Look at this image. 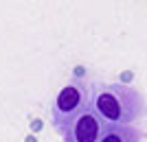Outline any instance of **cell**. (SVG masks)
I'll return each instance as SVG.
<instances>
[{"label":"cell","mask_w":147,"mask_h":142,"mask_svg":"<svg viewBox=\"0 0 147 142\" xmlns=\"http://www.w3.org/2000/svg\"><path fill=\"white\" fill-rule=\"evenodd\" d=\"M92 105L105 123L112 125L136 127L147 116L145 94L129 83H94Z\"/></svg>","instance_id":"cell-1"},{"label":"cell","mask_w":147,"mask_h":142,"mask_svg":"<svg viewBox=\"0 0 147 142\" xmlns=\"http://www.w3.org/2000/svg\"><path fill=\"white\" fill-rule=\"evenodd\" d=\"M92 94H94V83H90L88 79H73L68 85L61 87L51 109L53 127L57 129V133H64L68 125L90 105Z\"/></svg>","instance_id":"cell-2"},{"label":"cell","mask_w":147,"mask_h":142,"mask_svg":"<svg viewBox=\"0 0 147 142\" xmlns=\"http://www.w3.org/2000/svg\"><path fill=\"white\" fill-rule=\"evenodd\" d=\"M105 125L108 123L99 116V111L94 109L90 101V105L68 125V129L61 133V138L64 142H101Z\"/></svg>","instance_id":"cell-3"},{"label":"cell","mask_w":147,"mask_h":142,"mask_svg":"<svg viewBox=\"0 0 147 142\" xmlns=\"http://www.w3.org/2000/svg\"><path fill=\"white\" fill-rule=\"evenodd\" d=\"M147 133L141 127H125V125L108 123L103 129L101 142H145Z\"/></svg>","instance_id":"cell-4"}]
</instances>
